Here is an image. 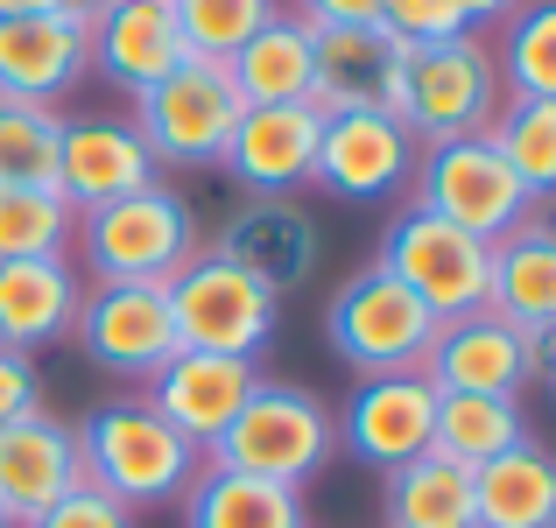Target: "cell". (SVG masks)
I'll list each match as a JSON object with an SVG mask.
<instances>
[{"label": "cell", "instance_id": "e0dca14e", "mask_svg": "<svg viewBox=\"0 0 556 528\" xmlns=\"http://www.w3.org/2000/svg\"><path fill=\"white\" fill-rule=\"evenodd\" d=\"M317 135H325V113L317 106H247L218 169L247 198H289L317 169Z\"/></svg>", "mask_w": 556, "mask_h": 528}, {"label": "cell", "instance_id": "484cf974", "mask_svg": "<svg viewBox=\"0 0 556 528\" xmlns=\"http://www.w3.org/2000/svg\"><path fill=\"white\" fill-rule=\"evenodd\" d=\"M479 528H556V458L543 444H515L472 473Z\"/></svg>", "mask_w": 556, "mask_h": 528}, {"label": "cell", "instance_id": "5bb4252c", "mask_svg": "<svg viewBox=\"0 0 556 528\" xmlns=\"http://www.w3.org/2000/svg\"><path fill=\"white\" fill-rule=\"evenodd\" d=\"M56 190H64L71 212H92V204L155 190V155H149V141H141V127L121 121V113L64 121V141H56Z\"/></svg>", "mask_w": 556, "mask_h": 528}, {"label": "cell", "instance_id": "74e56055", "mask_svg": "<svg viewBox=\"0 0 556 528\" xmlns=\"http://www.w3.org/2000/svg\"><path fill=\"white\" fill-rule=\"evenodd\" d=\"M451 8H458L465 22H507V14H515L521 0H451Z\"/></svg>", "mask_w": 556, "mask_h": 528}, {"label": "cell", "instance_id": "836d02e7", "mask_svg": "<svg viewBox=\"0 0 556 528\" xmlns=\"http://www.w3.org/2000/svg\"><path fill=\"white\" fill-rule=\"evenodd\" d=\"M380 28H388L394 42H408V50H416V42H444V36H465V14L451 8V0H380V14H374Z\"/></svg>", "mask_w": 556, "mask_h": 528}, {"label": "cell", "instance_id": "f1b7e54d", "mask_svg": "<svg viewBox=\"0 0 556 528\" xmlns=\"http://www.w3.org/2000/svg\"><path fill=\"white\" fill-rule=\"evenodd\" d=\"M486 141L501 149V163L521 176L535 204L556 198V99H501Z\"/></svg>", "mask_w": 556, "mask_h": 528}, {"label": "cell", "instance_id": "7402d4cb", "mask_svg": "<svg viewBox=\"0 0 556 528\" xmlns=\"http://www.w3.org/2000/svg\"><path fill=\"white\" fill-rule=\"evenodd\" d=\"M177 64H190V50L177 36L169 0H113V8L92 22V71L113 78L121 92L141 99L149 85H163Z\"/></svg>", "mask_w": 556, "mask_h": 528}, {"label": "cell", "instance_id": "7bdbcfd3", "mask_svg": "<svg viewBox=\"0 0 556 528\" xmlns=\"http://www.w3.org/2000/svg\"><path fill=\"white\" fill-rule=\"evenodd\" d=\"M549 380H556V366H549Z\"/></svg>", "mask_w": 556, "mask_h": 528}, {"label": "cell", "instance_id": "277c9868", "mask_svg": "<svg viewBox=\"0 0 556 528\" xmlns=\"http://www.w3.org/2000/svg\"><path fill=\"white\" fill-rule=\"evenodd\" d=\"M501 64L493 50L465 28L444 42H416L402 56V92H394V121L430 149V141H458V135H486L501 113Z\"/></svg>", "mask_w": 556, "mask_h": 528}, {"label": "cell", "instance_id": "ab89813d", "mask_svg": "<svg viewBox=\"0 0 556 528\" xmlns=\"http://www.w3.org/2000/svg\"><path fill=\"white\" fill-rule=\"evenodd\" d=\"M42 0H0V22H8V14H36Z\"/></svg>", "mask_w": 556, "mask_h": 528}, {"label": "cell", "instance_id": "8fae6325", "mask_svg": "<svg viewBox=\"0 0 556 528\" xmlns=\"http://www.w3.org/2000/svg\"><path fill=\"white\" fill-rule=\"evenodd\" d=\"M422 374L437 380V394H507V402H521V388H535L549 374V339H529L501 311H472L437 331Z\"/></svg>", "mask_w": 556, "mask_h": 528}, {"label": "cell", "instance_id": "603a6c76", "mask_svg": "<svg viewBox=\"0 0 556 528\" xmlns=\"http://www.w3.org/2000/svg\"><path fill=\"white\" fill-rule=\"evenodd\" d=\"M232 92L240 106H311L317 85V28L296 14H275L261 36H247L232 50Z\"/></svg>", "mask_w": 556, "mask_h": 528}, {"label": "cell", "instance_id": "d6986e66", "mask_svg": "<svg viewBox=\"0 0 556 528\" xmlns=\"http://www.w3.org/2000/svg\"><path fill=\"white\" fill-rule=\"evenodd\" d=\"M402 56L408 42H394L380 22H345V28H317V85L311 106L317 113H394L402 92Z\"/></svg>", "mask_w": 556, "mask_h": 528}, {"label": "cell", "instance_id": "ba28073f", "mask_svg": "<svg viewBox=\"0 0 556 528\" xmlns=\"http://www.w3.org/2000/svg\"><path fill=\"white\" fill-rule=\"evenodd\" d=\"M240 113L247 106H240V92H232V71L198 64V56L135 99V127H141V141H149L155 169L163 163H177V169L226 163V141H232V127H240Z\"/></svg>", "mask_w": 556, "mask_h": 528}, {"label": "cell", "instance_id": "d4e9b609", "mask_svg": "<svg viewBox=\"0 0 556 528\" xmlns=\"http://www.w3.org/2000/svg\"><path fill=\"white\" fill-rule=\"evenodd\" d=\"M184 528H311V507H303V487L247 479L204 458V473L184 493Z\"/></svg>", "mask_w": 556, "mask_h": 528}, {"label": "cell", "instance_id": "6da1fadb", "mask_svg": "<svg viewBox=\"0 0 556 528\" xmlns=\"http://www.w3.org/2000/svg\"><path fill=\"white\" fill-rule=\"evenodd\" d=\"M71 430H78L85 479L99 493H113L121 507H135V515L184 501L190 479L204 473V451L155 416L149 394H113V402L85 408V423H71Z\"/></svg>", "mask_w": 556, "mask_h": 528}, {"label": "cell", "instance_id": "83f0119b", "mask_svg": "<svg viewBox=\"0 0 556 528\" xmlns=\"http://www.w3.org/2000/svg\"><path fill=\"white\" fill-rule=\"evenodd\" d=\"M515 444H529V416H521V402H507V394H437V430H430L437 458L479 473V465H493L501 451H515Z\"/></svg>", "mask_w": 556, "mask_h": 528}, {"label": "cell", "instance_id": "7a4b0ae2", "mask_svg": "<svg viewBox=\"0 0 556 528\" xmlns=\"http://www.w3.org/2000/svg\"><path fill=\"white\" fill-rule=\"evenodd\" d=\"M71 247L85 254L92 282H149V289H169L190 261L204 254V232H198V212L177 198V190H135V198H113V204H92L78 212V232Z\"/></svg>", "mask_w": 556, "mask_h": 528}, {"label": "cell", "instance_id": "e575fe53", "mask_svg": "<svg viewBox=\"0 0 556 528\" xmlns=\"http://www.w3.org/2000/svg\"><path fill=\"white\" fill-rule=\"evenodd\" d=\"M28 528H141V521H135V507H121L113 493H99V487H78L71 501H56L50 515H36Z\"/></svg>", "mask_w": 556, "mask_h": 528}, {"label": "cell", "instance_id": "9c48e42d", "mask_svg": "<svg viewBox=\"0 0 556 528\" xmlns=\"http://www.w3.org/2000/svg\"><path fill=\"white\" fill-rule=\"evenodd\" d=\"M275 289H261L247 268H232L226 254H198L169 282V317H177L184 352H218V360H261L275 339Z\"/></svg>", "mask_w": 556, "mask_h": 528}, {"label": "cell", "instance_id": "4fadbf2b", "mask_svg": "<svg viewBox=\"0 0 556 528\" xmlns=\"http://www.w3.org/2000/svg\"><path fill=\"white\" fill-rule=\"evenodd\" d=\"M339 444L353 451L359 465H374L380 479L394 465L422 458L430 451V430H437V380L430 374H374L353 388V402L339 408Z\"/></svg>", "mask_w": 556, "mask_h": 528}, {"label": "cell", "instance_id": "ffe728a7", "mask_svg": "<svg viewBox=\"0 0 556 528\" xmlns=\"http://www.w3.org/2000/svg\"><path fill=\"white\" fill-rule=\"evenodd\" d=\"M212 254H226L232 268H247L261 289H303L317 275V218L296 198H247L226 218Z\"/></svg>", "mask_w": 556, "mask_h": 528}, {"label": "cell", "instance_id": "8992f818", "mask_svg": "<svg viewBox=\"0 0 556 528\" xmlns=\"http://www.w3.org/2000/svg\"><path fill=\"white\" fill-rule=\"evenodd\" d=\"M422 212H437L444 226L472 232V240H507L515 226H529L535 198L521 190V176L501 163L486 135H458V141H430L416 155V176H408Z\"/></svg>", "mask_w": 556, "mask_h": 528}, {"label": "cell", "instance_id": "1f68e13d", "mask_svg": "<svg viewBox=\"0 0 556 528\" xmlns=\"http://www.w3.org/2000/svg\"><path fill=\"white\" fill-rule=\"evenodd\" d=\"M78 212L64 204V190H22L0 184V261H42V254H71Z\"/></svg>", "mask_w": 556, "mask_h": 528}, {"label": "cell", "instance_id": "7c38bea8", "mask_svg": "<svg viewBox=\"0 0 556 528\" xmlns=\"http://www.w3.org/2000/svg\"><path fill=\"white\" fill-rule=\"evenodd\" d=\"M416 155H422V141L408 135L394 113H380V106H374V113H325L311 184L331 190V198L374 204V198H394V190H408V176H416Z\"/></svg>", "mask_w": 556, "mask_h": 528}, {"label": "cell", "instance_id": "4dcf8cb0", "mask_svg": "<svg viewBox=\"0 0 556 528\" xmlns=\"http://www.w3.org/2000/svg\"><path fill=\"white\" fill-rule=\"evenodd\" d=\"M56 141H64V113L56 106L0 99V184L56 190Z\"/></svg>", "mask_w": 556, "mask_h": 528}, {"label": "cell", "instance_id": "30bf717a", "mask_svg": "<svg viewBox=\"0 0 556 528\" xmlns=\"http://www.w3.org/2000/svg\"><path fill=\"white\" fill-rule=\"evenodd\" d=\"M71 339H78V352L92 366H106L121 380H141V388L184 352L177 317H169V289H149V282H92Z\"/></svg>", "mask_w": 556, "mask_h": 528}, {"label": "cell", "instance_id": "8d00e7d4", "mask_svg": "<svg viewBox=\"0 0 556 528\" xmlns=\"http://www.w3.org/2000/svg\"><path fill=\"white\" fill-rule=\"evenodd\" d=\"M380 0H296V22L311 28H345V22H374Z\"/></svg>", "mask_w": 556, "mask_h": 528}, {"label": "cell", "instance_id": "52a82bcc", "mask_svg": "<svg viewBox=\"0 0 556 528\" xmlns=\"http://www.w3.org/2000/svg\"><path fill=\"white\" fill-rule=\"evenodd\" d=\"M380 268L402 289H416L437 311V325L493 311V247L472 240V232H458V226H444V218L422 212V204L394 212L388 240H380Z\"/></svg>", "mask_w": 556, "mask_h": 528}, {"label": "cell", "instance_id": "f546056e", "mask_svg": "<svg viewBox=\"0 0 556 528\" xmlns=\"http://www.w3.org/2000/svg\"><path fill=\"white\" fill-rule=\"evenodd\" d=\"M501 92L507 99H556V0H521L501 36Z\"/></svg>", "mask_w": 556, "mask_h": 528}, {"label": "cell", "instance_id": "5b68a950", "mask_svg": "<svg viewBox=\"0 0 556 528\" xmlns=\"http://www.w3.org/2000/svg\"><path fill=\"white\" fill-rule=\"evenodd\" d=\"M325 331H331V345H339V360L353 366L359 380H374V374H422V360H430V345H437V311L416 297V289H402L388 268H359L353 282L331 297V311H325Z\"/></svg>", "mask_w": 556, "mask_h": 528}, {"label": "cell", "instance_id": "3957f363", "mask_svg": "<svg viewBox=\"0 0 556 528\" xmlns=\"http://www.w3.org/2000/svg\"><path fill=\"white\" fill-rule=\"evenodd\" d=\"M339 451V423L296 380H268L247 394V408L232 416V430L218 437L204 458L247 479H275V487H303L311 473H325V458Z\"/></svg>", "mask_w": 556, "mask_h": 528}, {"label": "cell", "instance_id": "44dd1931", "mask_svg": "<svg viewBox=\"0 0 556 528\" xmlns=\"http://www.w3.org/2000/svg\"><path fill=\"white\" fill-rule=\"evenodd\" d=\"M85 311V275L71 268V254H42V261H0V345L28 352L64 345L78 331Z\"/></svg>", "mask_w": 556, "mask_h": 528}, {"label": "cell", "instance_id": "d6a6232c", "mask_svg": "<svg viewBox=\"0 0 556 528\" xmlns=\"http://www.w3.org/2000/svg\"><path fill=\"white\" fill-rule=\"evenodd\" d=\"M169 14H177V36L198 64H232V50L261 36L282 8L275 0H169Z\"/></svg>", "mask_w": 556, "mask_h": 528}, {"label": "cell", "instance_id": "9a60e30c", "mask_svg": "<svg viewBox=\"0 0 556 528\" xmlns=\"http://www.w3.org/2000/svg\"><path fill=\"white\" fill-rule=\"evenodd\" d=\"M85 78H92V28L85 22H71L56 8L8 14L0 22V99L56 106Z\"/></svg>", "mask_w": 556, "mask_h": 528}, {"label": "cell", "instance_id": "d590c367", "mask_svg": "<svg viewBox=\"0 0 556 528\" xmlns=\"http://www.w3.org/2000/svg\"><path fill=\"white\" fill-rule=\"evenodd\" d=\"M36 408H42V374H36V360L0 345V430H8V423H22V416H36Z\"/></svg>", "mask_w": 556, "mask_h": 528}, {"label": "cell", "instance_id": "60d3db41", "mask_svg": "<svg viewBox=\"0 0 556 528\" xmlns=\"http://www.w3.org/2000/svg\"><path fill=\"white\" fill-rule=\"evenodd\" d=\"M529 218H535V226H549V232H556V198H549V204H535Z\"/></svg>", "mask_w": 556, "mask_h": 528}, {"label": "cell", "instance_id": "4316f807", "mask_svg": "<svg viewBox=\"0 0 556 528\" xmlns=\"http://www.w3.org/2000/svg\"><path fill=\"white\" fill-rule=\"evenodd\" d=\"M380 521L388 528H479L472 473L451 465V458H437V451L394 465V473L380 479Z\"/></svg>", "mask_w": 556, "mask_h": 528}, {"label": "cell", "instance_id": "f35d334b", "mask_svg": "<svg viewBox=\"0 0 556 528\" xmlns=\"http://www.w3.org/2000/svg\"><path fill=\"white\" fill-rule=\"evenodd\" d=\"M42 8H56V14H71V22H85V28H92L99 14L113 8V0H42Z\"/></svg>", "mask_w": 556, "mask_h": 528}, {"label": "cell", "instance_id": "2e32d148", "mask_svg": "<svg viewBox=\"0 0 556 528\" xmlns=\"http://www.w3.org/2000/svg\"><path fill=\"white\" fill-rule=\"evenodd\" d=\"M78 487H92V479H85L78 430H71V423H56L50 408H36V416L0 430V507H8L14 528L50 515V507L71 501Z\"/></svg>", "mask_w": 556, "mask_h": 528}, {"label": "cell", "instance_id": "ac0fdd59", "mask_svg": "<svg viewBox=\"0 0 556 528\" xmlns=\"http://www.w3.org/2000/svg\"><path fill=\"white\" fill-rule=\"evenodd\" d=\"M261 388V360H218V352H177L163 374L149 380V408L184 430L198 451H212L232 430V416L247 408V394Z\"/></svg>", "mask_w": 556, "mask_h": 528}, {"label": "cell", "instance_id": "cb8c5ba5", "mask_svg": "<svg viewBox=\"0 0 556 528\" xmlns=\"http://www.w3.org/2000/svg\"><path fill=\"white\" fill-rule=\"evenodd\" d=\"M493 311L521 325L529 339L556 345V232L549 226H515L493 240Z\"/></svg>", "mask_w": 556, "mask_h": 528}, {"label": "cell", "instance_id": "b9f144b4", "mask_svg": "<svg viewBox=\"0 0 556 528\" xmlns=\"http://www.w3.org/2000/svg\"><path fill=\"white\" fill-rule=\"evenodd\" d=\"M0 528H14V521H8V507H0Z\"/></svg>", "mask_w": 556, "mask_h": 528}]
</instances>
